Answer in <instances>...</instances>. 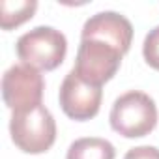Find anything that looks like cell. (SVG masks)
I'll return each instance as SVG.
<instances>
[{
  "mask_svg": "<svg viewBox=\"0 0 159 159\" xmlns=\"http://www.w3.org/2000/svg\"><path fill=\"white\" fill-rule=\"evenodd\" d=\"M45 90L43 75L26 64L11 66L2 77V96L8 109L25 111L41 105Z\"/></svg>",
  "mask_w": 159,
  "mask_h": 159,
  "instance_id": "5b68a950",
  "label": "cell"
},
{
  "mask_svg": "<svg viewBox=\"0 0 159 159\" xmlns=\"http://www.w3.org/2000/svg\"><path fill=\"white\" fill-rule=\"evenodd\" d=\"M81 39L105 41L125 54L133 41V26L129 19L116 11H99L84 23L81 30Z\"/></svg>",
  "mask_w": 159,
  "mask_h": 159,
  "instance_id": "52a82bcc",
  "label": "cell"
},
{
  "mask_svg": "<svg viewBox=\"0 0 159 159\" xmlns=\"http://www.w3.org/2000/svg\"><path fill=\"white\" fill-rule=\"evenodd\" d=\"M101 98H103L101 86L86 83L84 79L79 77L75 69H71L64 77L58 92V99L64 114L77 122H86L94 118L99 112Z\"/></svg>",
  "mask_w": 159,
  "mask_h": 159,
  "instance_id": "8992f818",
  "label": "cell"
},
{
  "mask_svg": "<svg viewBox=\"0 0 159 159\" xmlns=\"http://www.w3.org/2000/svg\"><path fill=\"white\" fill-rule=\"evenodd\" d=\"M36 10H38L36 0H15V2L2 0L0 2V26H2V30L17 28L19 25L32 19Z\"/></svg>",
  "mask_w": 159,
  "mask_h": 159,
  "instance_id": "9c48e42d",
  "label": "cell"
},
{
  "mask_svg": "<svg viewBox=\"0 0 159 159\" xmlns=\"http://www.w3.org/2000/svg\"><path fill=\"white\" fill-rule=\"evenodd\" d=\"M109 120L111 127L125 139L146 137L155 129L157 107L148 94L131 90L114 101Z\"/></svg>",
  "mask_w": 159,
  "mask_h": 159,
  "instance_id": "6da1fadb",
  "label": "cell"
},
{
  "mask_svg": "<svg viewBox=\"0 0 159 159\" xmlns=\"http://www.w3.org/2000/svg\"><path fill=\"white\" fill-rule=\"evenodd\" d=\"M124 159H159V150L155 146H137L131 148Z\"/></svg>",
  "mask_w": 159,
  "mask_h": 159,
  "instance_id": "8fae6325",
  "label": "cell"
},
{
  "mask_svg": "<svg viewBox=\"0 0 159 159\" xmlns=\"http://www.w3.org/2000/svg\"><path fill=\"white\" fill-rule=\"evenodd\" d=\"M116 150L107 139L84 137L69 144L66 159H114Z\"/></svg>",
  "mask_w": 159,
  "mask_h": 159,
  "instance_id": "ba28073f",
  "label": "cell"
},
{
  "mask_svg": "<svg viewBox=\"0 0 159 159\" xmlns=\"http://www.w3.org/2000/svg\"><path fill=\"white\" fill-rule=\"evenodd\" d=\"M142 54H144L146 64L159 71V26L152 28L146 34L144 43H142Z\"/></svg>",
  "mask_w": 159,
  "mask_h": 159,
  "instance_id": "30bf717a",
  "label": "cell"
},
{
  "mask_svg": "<svg viewBox=\"0 0 159 159\" xmlns=\"http://www.w3.org/2000/svg\"><path fill=\"white\" fill-rule=\"evenodd\" d=\"M15 49L23 64L38 71H52L66 58L67 39L52 26H36L17 39Z\"/></svg>",
  "mask_w": 159,
  "mask_h": 159,
  "instance_id": "3957f363",
  "label": "cell"
},
{
  "mask_svg": "<svg viewBox=\"0 0 159 159\" xmlns=\"http://www.w3.org/2000/svg\"><path fill=\"white\" fill-rule=\"evenodd\" d=\"M13 144L25 153H43L56 140V122L45 105L15 111L10 120Z\"/></svg>",
  "mask_w": 159,
  "mask_h": 159,
  "instance_id": "7a4b0ae2",
  "label": "cell"
},
{
  "mask_svg": "<svg viewBox=\"0 0 159 159\" xmlns=\"http://www.w3.org/2000/svg\"><path fill=\"white\" fill-rule=\"evenodd\" d=\"M122 56L124 54L118 49L111 47L105 41L81 39L73 69L86 83L96 84V86H103L120 69Z\"/></svg>",
  "mask_w": 159,
  "mask_h": 159,
  "instance_id": "277c9868",
  "label": "cell"
}]
</instances>
